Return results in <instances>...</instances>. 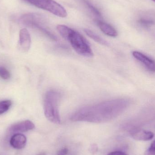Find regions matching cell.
<instances>
[{
    "instance_id": "obj_1",
    "label": "cell",
    "mask_w": 155,
    "mask_h": 155,
    "mask_svg": "<svg viewBox=\"0 0 155 155\" xmlns=\"http://www.w3.org/2000/svg\"><path fill=\"white\" fill-rule=\"evenodd\" d=\"M127 99H116L84 107L74 112L71 117L74 122L101 123L107 122L120 115L127 107Z\"/></svg>"
},
{
    "instance_id": "obj_19",
    "label": "cell",
    "mask_w": 155,
    "mask_h": 155,
    "mask_svg": "<svg viewBox=\"0 0 155 155\" xmlns=\"http://www.w3.org/2000/svg\"><path fill=\"white\" fill-rule=\"evenodd\" d=\"M98 150V147L97 145L95 143L92 144L89 148V151L92 154H94Z\"/></svg>"
},
{
    "instance_id": "obj_15",
    "label": "cell",
    "mask_w": 155,
    "mask_h": 155,
    "mask_svg": "<svg viewBox=\"0 0 155 155\" xmlns=\"http://www.w3.org/2000/svg\"><path fill=\"white\" fill-rule=\"evenodd\" d=\"M12 101L6 100L0 102V115L6 112L11 107Z\"/></svg>"
},
{
    "instance_id": "obj_4",
    "label": "cell",
    "mask_w": 155,
    "mask_h": 155,
    "mask_svg": "<svg viewBox=\"0 0 155 155\" xmlns=\"http://www.w3.org/2000/svg\"><path fill=\"white\" fill-rule=\"evenodd\" d=\"M29 3L50 12L58 17L64 18L67 15L63 6L54 0H24Z\"/></svg>"
},
{
    "instance_id": "obj_6",
    "label": "cell",
    "mask_w": 155,
    "mask_h": 155,
    "mask_svg": "<svg viewBox=\"0 0 155 155\" xmlns=\"http://www.w3.org/2000/svg\"><path fill=\"white\" fill-rule=\"evenodd\" d=\"M35 128V124L30 120H25L14 124L10 127V131L13 133L25 132L32 130Z\"/></svg>"
},
{
    "instance_id": "obj_5",
    "label": "cell",
    "mask_w": 155,
    "mask_h": 155,
    "mask_svg": "<svg viewBox=\"0 0 155 155\" xmlns=\"http://www.w3.org/2000/svg\"><path fill=\"white\" fill-rule=\"evenodd\" d=\"M42 17L40 15L37 14L29 13L24 15L20 18V21L28 26L35 27L46 35L53 41H57V38L52 34L48 31L40 24V20Z\"/></svg>"
},
{
    "instance_id": "obj_20",
    "label": "cell",
    "mask_w": 155,
    "mask_h": 155,
    "mask_svg": "<svg viewBox=\"0 0 155 155\" xmlns=\"http://www.w3.org/2000/svg\"><path fill=\"white\" fill-rule=\"evenodd\" d=\"M69 153V149L67 148L61 149L57 152V155H67Z\"/></svg>"
},
{
    "instance_id": "obj_2",
    "label": "cell",
    "mask_w": 155,
    "mask_h": 155,
    "mask_svg": "<svg viewBox=\"0 0 155 155\" xmlns=\"http://www.w3.org/2000/svg\"><path fill=\"white\" fill-rule=\"evenodd\" d=\"M61 97V94L56 90H49L45 97V115L49 121L54 124L61 123L59 108Z\"/></svg>"
},
{
    "instance_id": "obj_22",
    "label": "cell",
    "mask_w": 155,
    "mask_h": 155,
    "mask_svg": "<svg viewBox=\"0 0 155 155\" xmlns=\"http://www.w3.org/2000/svg\"><path fill=\"white\" fill-rule=\"evenodd\" d=\"M151 1H153V2H154L155 3V0H151Z\"/></svg>"
},
{
    "instance_id": "obj_11",
    "label": "cell",
    "mask_w": 155,
    "mask_h": 155,
    "mask_svg": "<svg viewBox=\"0 0 155 155\" xmlns=\"http://www.w3.org/2000/svg\"><path fill=\"white\" fill-rule=\"evenodd\" d=\"M97 24L100 30L105 34L111 37H116L117 36V31L112 25L100 21H97Z\"/></svg>"
},
{
    "instance_id": "obj_17",
    "label": "cell",
    "mask_w": 155,
    "mask_h": 155,
    "mask_svg": "<svg viewBox=\"0 0 155 155\" xmlns=\"http://www.w3.org/2000/svg\"><path fill=\"white\" fill-rule=\"evenodd\" d=\"M145 155H155V140L146 151Z\"/></svg>"
},
{
    "instance_id": "obj_21",
    "label": "cell",
    "mask_w": 155,
    "mask_h": 155,
    "mask_svg": "<svg viewBox=\"0 0 155 155\" xmlns=\"http://www.w3.org/2000/svg\"><path fill=\"white\" fill-rule=\"evenodd\" d=\"M107 155H128L122 151H114L111 152Z\"/></svg>"
},
{
    "instance_id": "obj_16",
    "label": "cell",
    "mask_w": 155,
    "mask_h": 155,
    "mask_svg": "<svg viewBox=\"0 0 155 155\" xmlns=\"http://www.w3.org/2000/svg\"><path fill=\"white\" fill-rule=\"evenodd\" d=\"M0 77L5 80L9 79L11 77V74L7 69L3 66H0Z\"/></svg>"
},
{
    "instance_id": "obj_13",
    "label": "cell",
    "mask_w": 155,
    "mask_h": 155,
    "mask_svg": "<svg viewBox=\"0 0 155 155\" xmlns=\"http://www.w3.org/2000/svg\"><path fill=\"white\" fill-rule=\"evenodd\" d=\"M57 30L61 35L66 40L73 31V29L63 25H57Z\"/></svg>"
},
{
    "instance_id": "obj_10",
    "label": "cell",
    "mask_w": 155,
    "mask_h": 155,
    "mask_svg": "<svg viewBox=\"0 0 155 155\" xmlns=\"http://www.w3.org/2000/svg\"><path fill=\"white\" fill-rule=\"evenodd\" d=\"M154 134L151 131L145 130H139L132 133V137L137 141H148L153 138Z\"/></svg>"
},
{
    "instance_id": "obj_7",
    "label": "cell",
    "mask_w": 155,
    "mask_h": 155,
    "mask_svg": "<svg viewBox=\"0 0 155 155\" xmlns=\"http://www.w3.org/2000/svg\"><path fill=\"white\" fill-rule=\"evenodd\" d=\"M19 45L23 51L27 52L30 49L31 45V37L27 29L23 28L19 33Z\"/></svg>"
},
{
    "instance_id": "obj_23",
    "label": "cell",
    "mask_w": 155,
    "mask_h": 155,
    "mask_svg": "<svg viewBox=\"0 0 155 155\" xmlns=\"http://www.w3.org/2000/svg\"><path fill=\"white\" fill-rule=\"evenodd\" d=\"M41 155H45L44 154H41Z\"/></svg>"
},
{
    "instance_id": "obj_8",
    "label": "cell",
    "mask_w": 155,
    "mask_h": 155,
    "mask_svg": "<svg viewBox=\"0 0 155 155\" xmlns=\"http://www.w3.org/2000/svg\"><path fill=\"white\" fill-rule=\"evenodd\" d=\"M133 56L151 71H155V62L146 55L140 52L134 51L133 52Z\"/></svg>"
},
{
    "instance_id": "obj_18",
    "label": "cell",
    "mask_w": 155,
    "mask_h": 155,
    "mask_svg": "<svg viewBox=\"0 0 155 155\" xmlns=\"http://www.w3.org/2000/svg\"><path fill=\"white\" fill-rule=\"evenodd\" d=\"M87 5V6H88L89 8H90L91 11H92L96 15H98V16H100L101 15V14L99 12V11L94 7V6H93L91 3L89 2H87V1H85Z\"/></svg>"
},
{
    "instance_id": "obj_9",
    "label": "cell",
    "mask_w": 155,
    "mask_h": 155,
    "mask_svg": "<svg viewBox=\"0 0 155 155\" xmlns=\"http://www.w3.org/2000/svg\"><path fill=\"white\" fill-rule=\"evenodd\" d=\"M27 139L26 137L22 134H16L13 135L10 139V143L15 149H21L26 145Z\"/></svg>"
},
{
    "instance_id": "obj_3",
    "label": "cell",
    "mask_w": 155,
    "mask_h": 155,
    "mask_svg": "<svg viewBox=\"0 0 155 155\" xmlns=\"http://www.w3.org/2000/svg\"><path fill=\"white\" fill-rule=\"evenodd\" d=\"M66 40L71 43L75 51L80 55L87 57H92L94 56L89 44L78 32L73 30Z\"/></svg>"
},
{
    "instance_id": "obj_12",
    "label": "cell",
    "mask_w": 155,
    "mask_h": 155,
    "mask_svg": "<svg viewBox=\"0 0 155 155\" xmlns=\"http://www.w3.org/2000/svg\"><path fill=\"white\" fill-rule=\"evenodd\" d=\"M84 31L87 35H88L91 39H93L97 42L98 43L102 45H106V46L108 45V43L107 41L101 38L99 35H97L94 32L91 31V30H88V29H85Z\"/></svg>"
},
{
    "instance_id": "obj_14",
    "label": "cell",
    "mask_w": 155,
    "mask_h": 155,
    "mask_svg": "<svg viewBox=\"0 0 155 155\" xmlns=\"http://www.w3.org/2000/svg\"><path fill=\"white\" fill-rule=\"evenodd\" d=\"M153 18L149 17H141L138 20V22L142 26L144 27H149L153 25L154 24L155 21Z\"/></svg>"
}]
</instances>
